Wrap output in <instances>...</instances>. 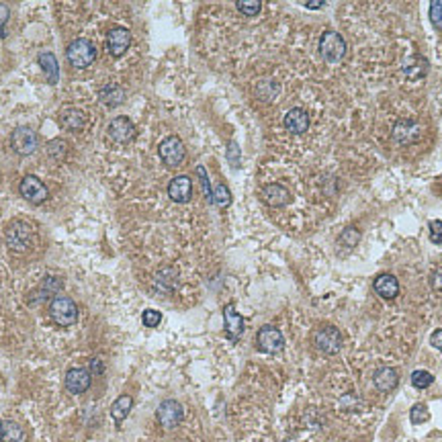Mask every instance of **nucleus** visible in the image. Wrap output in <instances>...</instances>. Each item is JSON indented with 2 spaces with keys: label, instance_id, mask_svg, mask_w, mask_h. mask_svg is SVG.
Returning a JSON list of instances; mask_svg holds the SVG:
<instances>
[{
  "label": "nucleus",
  "instance_id": "f03ea898",
  "mask_svg": "<svg viewBox=\"0 0 442 442\" xmlns=\"http://www.w3.org/2000/svg\"><path fill=\"white\" fill-rule=\"evenodd\" d=\"M317 49H319V55L328 64H338L340 60H344V55L348 51V44L338 31H324L319 37Z\"/></svg>",
  "mask_w": 442,
  "mask_h": 442
},
{
  "label": "nucleus",
  "instance_id": "79ce46f5",
  "mask_svg": "<svg viewBox=\"0 0 442 442\" xmlns=\"http://www.w3.org/2000/svg\"><path fill=\"white\" fill-rule=\"evenodd\" d=\"M430 344L434 346V348H439L442 353V330H434L432 332V336H430Z\"/></svg>",
  "mask_w": 442,
  "mask_h": 442
},
{
  "label": "nucleus",
  "instance_id": "58836bf2",
  "mask_svg": "<svg viewBox=\"0 0 442 442\" xmlns=\"http://www.w3.org/2000/svg\"><path fill=\"white\" fill-rule=\"evenodd\" d=\"M428 229H430V240L434 244H442V221L432 220L428 223Z\"/></svg>",
  "mask_w": 442,
  "mask_h": 442
},
{
  "label": "nucleus",
  "instance_id": "0eeeda50",
  "mask_svg": "<svg viewBox=\"0 0 442 442\" xmlns=\"http://www.w3.org/2000/svg\"><path fill=\"white\" fill-rule=\"evenodd\" d=\"M39 145V137L31 127H17L10 133V148L19 154V156H31Z\"/></svg>",
  "mask_w": 442,
  "mask_h": 442
},
{
  "label": "nucleus",
  "instance_id": "a878e982",
  "mask_svg": "<svg viewBox=\"0 0 442 442\" xmlns=\"http://www.w3.org/2000/svg\"><path fill=\"white\" fill-rule=\"evenodd\" d=\"M132 407H133L132 396L123 394V396H119V398L115 399V401H113V405H111V418L115 420V424H121V422L130 416Z\"/></svg>",
  "mask_w": 442,
  "mask_h": 442
},
{
  "label": "nucleus",
  "instance_id": "c85d7f7f",
  "mask_svg": "<svg viewBox=\"0 0 442 442\" xmlns=\"http://www.w3.org/2000/svg\"><path fill=\"white\" fill-rule=\"evenodd\" d=\"M279 90H281V87H279L274 80H260V82L256 85L254 92H256V96H258L260 100L270 103V100H274V98H276Z\"/></svg>",
  "mask_w": 442,
  "mask_h": 442
},
{
  "label": "nucleus",
  "instance_id": "a18cd8bd",
  "mask_svg": "<svg viewBox=\"0 0 442 442\" xmlns=\"http://www.w3.org/2000/svg\"><path fill=\"white\" fill-rule=\"evenodd\" d=\"M2 432H4V422L0 420V442H2Z\"/></svg>",
  "mask_w": 442,
  "mask_h": 442
},
{
  "label": "nucleus",
  "instance_id": "ddd939ff",
  "mask_svg": "<svg viewBox=\"0 0 442 442\" xmlns=\"http://www.w3.org/2000/svg\"><path fill=\"white\" fill-rule=\"evenodd\" d=\"M107 135L109 139H113L115 143H130L133 137H135V125L130 117L121 115V117H115L109 125H107Z\"/></svg>",
  "mask_w": 442,
  "mask_h": 442
},
{
  "label": "nucleus",
  "instance_id": "9d476101",
  "mask_svg": "<svg viewBox=\"0 0 442 442\" xmlns=\"http://www.w3.org/2000/svg\"><path fill=\"white\" fill-rule=\"evenodd\" d=\"M156 418H158V422H160L162 428L173 430V428H177L178 424L182 422L184 409H182V405L178 403L177 399H166V401H162V403L158 405Z\"/></svg>",
  "mask_w": 442,
  "mask_h": 442
},
{
  "label": "nucleus",
  "instance_id": "2eb2a0df",
  "mask_svg": "<svg viewBox=\"0 0 442 442\" xmlns=\"http://www.w3.org/2000/svg\"><path fill=\"white\" fill-rule=\"evenodd\" d=\"M260 197L268 207H285L291 203V193L287 186L279 184V182H270L260 191Z\"/></svg>",
  "mask_w": 442,
  "mask_h": 442
},
{
  "label": "nucleus",
  "instance_id": "bb28decb",
  "mask_svg": "<svg viewBox=\"0 0 442 442\" xmlns=\"http://www.w3.org/2000/svg\"><path fill=\"white\" fill-rule=\"evenodd\" d=\"M358 242H360V231L351 225V227H346L342 233H340V238H338V248H340V254H344V250H346V254L348 252H353L354 248L358 246Z\"/></svg>",
  "mask_w": 442,
  "mask_h": 442
},
{
  "label": "nucleus",
  "instance_id": "7ed1b4c3",
  "mask_svg": "<svg viewBox=\"0 0 442 442\" xmlns=\"http://www.w3.org/2000/svg\"><path fill=\"white\" fill-rule=\"evenodd\" d=\"M66 58H68V62H70L72 68L85 70V68H89V66L94 64V60H96V47L87 37L74 39L72 44L68 45V49H66Z\"/></svg>",
  "mask_w": 442,
  "mask_h": 442
},
{
  "label": "nucleus",
  "instance_id": "cd10ccee",
  "mask_svg": "<svg viewBox=\"0 0 442 442\" xmlns=\"http://www.w3.org/2000/svg\"><path fill=\"white\" fill-rule=\"evenodd\" d=\"M45 152H47V156H49L53 162H64L66 156H68V141L62 139V137H55V139L47 141Z\"/></svg>",
  "mask_w": 442,
  "mask_h": 442
},
{
  "label": "nucleus",
  "instance_id": "6ab92c4d",
  "mask_svg": "<svg viewBox=\"0 0 442 442\" xmlns=\"http://www.w3.org/2000/svg\"><path fill=\"white\" fill-rule=\"evenodd\" d=\"M168 197L175 203H188L193 197V180L186 175H178L168 182Z\"/></svg>",
  "mask_w": 442,
  "mask_h": 442
},
{
  "label": "nucleus",
  "instance_id": "1a4fd4ad",
  "mask_svg": "<svg viewBox=\"0 0 442 442\" xmlns=\"http://www.w3.org/2000/svg\"><path fill=\"white\" fill-rule=\"evenodd\" d=\"M19 193H21L23 199H27V201L33 203V205H42V203H45V201L49 199L47 186H45L44 182L35 177V175H27V177L21 180Z\"/></svg>",
  "mask_w": 442,
  "mask_h": 442
},
{
  "label": "nucleus",
  "instance_id": "dca6fc26",
  "mask_svg": "<svg viewBox=\"0 0 442 442\" xmlns=\"http://www.w3.org/2000/svg\"><path fill=\"white\" fill-rule=\"evenodd\" d=\"M64 383H66V389L70 394L80 396V394L89 391L90 383H92V375H90V371H87V369H70L66 373Z\"/></svg>",
  "mask_w": 442,
  "mask_h": 442
},
{
  "label": "nucleus",
  "instance_id": "412c9836",
  "mask_svg": "<svg viewBox=\"0 0 442 442\" xmlns=\"http://www.w3.org/2000/svg\"><path fill=\"white\" fill-rule=\"evenodd\" d=\"M373 383L381 394H391L399 385V373L391 366H381L373 375Z\"/></svg>",
  "mask_w": 442,
  "mask_h": 442
},
{
  "label": "nucleus",
  "instance_id": "a19ab883",
  "mask_svg": "<svg viewBox=\"0 0 442 442\" xmlns=\"http://www.w3.org/2000/svg\"><path fill=\"white\" fill-rule=\"evenodd\" d=\"M430 285H432V289L442 291V265L436 266V268L432 270V274H430Z\"/></svg>",
  "mask_w": 442,
  "mask_h": 442
},
{
  "label": "nucleus",
  "instance_id": "5701e85b",
  "mask_svg": "<svg viewBox=\"0 0 442 442\" xmlns=\"http://www.w3.org/2000/svg\"><path fill=\"white\" fill-rule=\"evenodd\" d=\"M403 74L409 80H422L428 74V62L422 55H412L403 64Z\"/></svg>",
  "mask_w": 442,
  "mask_h": 442
},
{
  "label": "nucleus",
  "instance_id": "39448f33",
  "mask_svg": "<svg viewBox=\"0 0 442 442\" xmlns=\"http://www.w3.org/2000/svg\"><path fill=\"white\" fill-rule=\"evenodd\" d=\"M342 344H344V338H342L340 330L334 326H324V328L315 330V334H313V346L326 356H334L340 353Z\"/></svg>",
  "mask_w": 442,
  "mask_h": 442
},
{
  "label": "nucleus",
  "instance_id": "473e14b6",
  "mask_svg": "<svg viewBox=\"0 0 442 442\" xmlns=\"http://www.w3.org/2000/svg\"><path fill=\"white\" fill-rule=\"evenodd\" d=\"M213 203L218 207H221V209H225V207L231 205V193H229V188L225 184H218L215 186V191H213Z\"/></svg>",
  "mask_w": 442,
  "mask_h": 442
},
{
  "label": "nucleus",
  "instance_id": "e433bc0d",
  "mask_svg": "<svg viewBox=\"0 0 442 442\" xmlns=\"http://www.w3.org/2000/svg\"><path fill=\"white\" fill-rule=\"evenodd\" d=\"M197 177L201 180V186H203V193L207 197V201L213 203V191H211V182H209V177H207V170L205 166H197Z\"/></svg>",
  "mask_w": 442,
  "mask_h": 442
},
{
  "label": "nucleus",
  "instance_id": "b1692460",
  "mask_svg": "<svg viewBox=\"0 0 442 442\" xmlns=\"http://www.w3.org/2000/svg\"><path fill=\"white\" fill-rule=\"evenodd\" d=\"M37 60H39V66L44 68L47 82H49V85H58V78H60V64H58V58H55L51 51H42Z\"/></svg>",
  "mask_w": 442,
  "mask_h": 442
},
{
  "label": "nucleus",
  "instance_id": "4468645a",
  "mask_svg": "<svg viewBox=\"0 0 442 442\" xmlns=\"http://www.w3.org/2000/svg\"><path fill=\"white\" fill-rule=\"evenodd\" d=\"M132 45V31L127 27H113L107 35V49L111 55L121 58Z\"/></svg>",
  "mask_w": 442,
  "mask_h": 442
},
{
  "label": "nucleus",
  "instance_id": "c9c22d12",
  "mask_svg": "<svg viewBox=\"0 0 442 442\" xmlns=\"http://www.w3.org/2000/svg\"><path fill=\"white\" fill-rule=\"evenodd\" d=\"M162 321V313L158 310H145L141 313V324L145 328H158Z\"/></svg>",
  "mask_w": 442,
  "mask_h": 442
},
{
  "label": "nucleus",
  "instance_id": "a211bd4d",
  "mask_svg": "<svg viewBox=\"0 0 442 442\" xmlns=\"http://www.w3.org/2000/svg\"><path fill=\"white\" fill-rule=\"evenodd\" d=\"M285 130L293 135H303V133L310 130V113L301 107H295L291 109L287 115H285Z\"/></svg>",
  "mask_w": 442,
  "mask_h": 442
},
{
  "label": "nucleus",
  "instance_id": "9b49d317",
  "mask_svg": "<svg viewBox=\"0 0 442 442\" xmlns=\"http://www.w3.org/2000/svg\"><path fill=\"white\" fill-rule=\"evenodd\" d=\"M256 346L266 354H276L285 348V336L274 326H263L256 334Z\"/></svg>",
  "mask_w": 442,
  "mask_h": 442
},
{
  "label": "nucleus",
  "instance_id": "f3484780",
  "mask_svg": "<svg viewBox=\"0 0 442 442\" xmlns=\"http://www.w3.org/2000/svg\"><path fill=\"white\" fill-rule=\"evenodd\" d=\"M373 289L375 293L385 299V301H391L399 295V281L391 274V272H381L379 276H375L373 281Z\"/></svg>",
  "mask_w": 442,
  "mask_h": 442
},
{
  "label": "nucleus",
  "instance_id": "393cba45",
  "mask_svg": "<svg viewBox=\"0 0 442 442\" xmlns=\"http://www.w3.org/2000/svg\"><path fill=\"white\" fill-rule=\"evenodd\" d=\"M98 98L105 107H119L125 100V90L119 85H105L98 92Z\"/></svg>",
  "mask_w": 442,
  "mask_h": 442
},
{
  "label": "nucleus",
  "instance_id": "20e7f679",
  "mask_svg": "<svg viewBox=\"0 0 442 442\" xmlns=\"http://www.w3.org/2000/svg\"><path fill=\"white\" fill-rule=\"evenodd\" d=\"M49 315L58 326L68 328L78 321V306L74 303V299H70L66 295H58L49 303Z\"/></svg>",
  "mask_w": 442,
  "mask_h": 442
},
{
  "label": "nucleus",
  "instance_id": "f8f14e48",
  "mask_svg": "<svg viewBox=\"0 0 442 442\" xmlns=\"http://www.w3.org/2000/svg\"><path fill=\"white\" fill-rule=\"evenodd\" d=\"M391 137L396 143H401V145L416 143L422 137V125L416 119H399L391 130Z\"/></svg>",
  "mask_w": 442,
  "mask_h": 442
},
{
  "label": "nucleus",
  "instance_id": "2f4dec72",
  "mask_svg": "<svg viewBox=\"0 0 442 442\" xmlns=\"http://www.w3.org/2000/svg\"><path fill=\"white\" fill-rule=\"evenodd\" d=\"M432 383H434V377H432V373H428V371H422V369L412 373V385H414L416 389H428Z\"/></svg>",
  "mask_w": 442,
  "mask_h": 442
},
{
  "label": "nucleus",
  "instance_id": "7c9ffc66",
  "mask_svg": "<svg viewBox=\"0 0 442 442\" xmlns=\"http://www.w3.org/2000/svg\"><path fill=\"white\" fill-rule=\"evenodd\" d=\"M428 420H430L428 405H424V403L412 405V409H409V422H412V424L420 426V424H424V422H428Z\"/></svg>",
  "mask_w": 442,
  "mask_h": 442
},
{
  "label": "nucleus",
  "instance_id": "c03bdc74",
  "mask_svg": "<svg viewBox=\"0 0 442 442\" xmlns=\"http://www.w3.org/2000/svg\"><path fill=\"white\" fill-rule=\"evenodd\" d=\"M306 6H308V8H311V10L324 8V0H310V2H306Z\"/></svg>",
  "mask_w": 442,
  "mask_h": 442
},
{
  "label": "nucleus",
  "instance_id": "6e6552de",
  "mask_svg": "<svg viewBox=\"0 0 442 442\" xmlns=\"http://www.w3.org/2000/svg\"><path fill=\"white\" fill-rule=\"evenodd\" d=\"M62 287H64V281H62V276H45L44 281L29 293V306H39V303H44L47 299H53V297H58L60 295V291H62Z\"/></svg>",
  "mask_w": 442,
  "mask_h": 442
},
{
  "label": "nucleus",
  "instance_id": "c756f323",
  "mask_svg": "<svg viewBox=\"0 0 442 442\" xmlns=\"http://www.w3.org/2000/svg\"><path fill=\"white\" fill-rule=\"evenodd\" d=\"M2 442H27V434L17 422H4Z\"/></svg>",
  "mask_w": 442,
  "mask_h": 442
},
{
  "label": "nucleus",
  "instance_id": "423d86ee",
  "mask_svg": "<svg viewBox=\"0 0 442 442\" xmlns=\"http://www.w3.org/2000/svg\"><path fill=\"white\" fill-rule=\"evenodd\" d=\"M158 154H160V160L168 166V168H177L182 164L184 156H186V148L182 143V139L177 137V135H168L160 148H158Z\"/></svg>",
  "mask_w": 442,
  "mask_h": 442
},
{
  "label": "nucleus",
  "instance_id": "37998d69",
  "mask_svg": "<svg viewBox=\"0 0 442 442\" xmlns=\"http://www.w3.org/2000/svg\"><path fill=\"white\" fill-rule=\"evenodd\" d=\"M103 371H105L103 362L98 358H92L90 360V375H103Z\"/></svg>",
  "mask_w": 442,
  "mask_h": 442
},
{
  "label": "nucleus",
  "instance_id": "f257e3e1",
  "mask_svg": "<svg viewBox=\"0 0 442 442\" xmlns=\"http://www.w3.org/2000/svg\"><path fill=\"white\" fill-rule=\"evenodd\" d=\"M4 242L12 252H27L33 246V227L23 220H12L4 229Z\"/></svg>",
  "mask_w": 442,
  "mask_h": 442
},
{
  "label": "nucleus",
  "instance_id": "4be33fe9",
  "mask_svg": "<svg viewBox=\"0 0 442 442\" xmlns=\"http://www.w3.org/2000/svg\"><path fill=\"white\" fill-rule=\"evenodd\" d=\"M58 121L64 130L68 132H78L85 127V113L76 107H64L60 113H58Z\"/></svg>",
  "mask_w": 442,
  "mask_h": 442
},
{
  "label": "nucleus",
  "instance_id": "aec40b11",
  "mask_svg": "<svg viewBox=\"0 0 442 442\" xmlns=\"http://www.w3.org/2000/svg\"><path fill=\"white\" fill-rule=\"evenodd\" d=\"M223 324H225V334L231 340H238L244 332V317L236 311L233 303H227L223 308Z\"/></svg>",
  "mask_w": 442,
  "mask_h": 442
},
{
  "label": "nucleus",
  "instance_id": "4c0bfd02",
  "mask_svg": "<svg viewBox=\"0 0 442 442\" xmlns=\"http://www.w3.org/2000/svg\"><path fill=\"white\" fill-rule=\"evenodd\" d=\"M227 162L231 164V168H240V164H242V154H240V148L236 141L227 143Z\"/></svg>",
  "mask_w": 442,
  "mask_h": 442
},
{
  "label": "nucleus",
  "instance_id": "72a5a7b5",
  "mask_svg": "<svg viewBox=\"0 0 442 442\" xmlns=\"http://www.w3.org/2000/svg\"><path fill=\"white\" fill-rule=\"evenodd\" d=\"M236 6H238V10H240L242 15H246V17H256V15L263 10V2H258V0H240Z\"/></svg>",
  "mask_w": 442,
  "mask_h": 442
},
{
  "label": "nucleus",
  "instance_id": "f704fd0d",
  "mask_svg": "<svg viewBox=\"0 0 442 442\" xmlns=\"http://www.w3.org/2000/svg\"><path fill=\"white\" fill-rule=\"evenodd\" d=\"M428 12H430V23L434 25V29H436V31H442V2L441 0H434V2H430V8H428Z\"/></svg>",
  "mask_w": 442,
  "mask_h": 442
},
{
  "label": "nucleus",
  "instance_id": "ea45409f",
  "mask_svg": "<svg viewBox=\"0 0 442 442\" xmlns=\"http://www.w3.org/2000/svg\"><path fill=\"white\" fill-rule=\"evenodd\" d=\"M8 17H10V10L6 4H0V39L6 37V23H8Z\"/></svg>",
  "mask_w": 442,
  "mask_h": 442
}]
</instances>
